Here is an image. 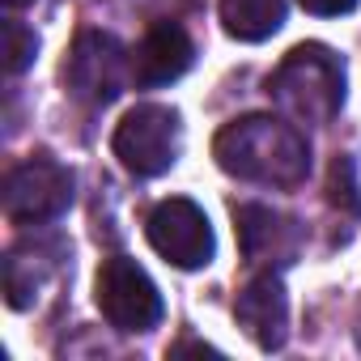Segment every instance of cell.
<instances>
[{"instance_id":"6da1fadb","label":"cell","mask_w":361,"mask_h":361,"mask_svg":"<svg viewBox=\"0 0 361 361\" xmlns=\"http://www.w3.org/2000/svg\"><path fill=\"white\" fill-rule=\"evenodd\" d=\"M213 157L226 174L264 188H298L310 174V140L281 115L230 119L213 140Z\"/></svg>"},{"instance_id":"9a60e30c","label":"cell","mask_w":361,"mask_h":361,"mask_svg":"<svg viewBox=\"0 0 361 361\" xmlns=\"http://www.w3.org/2000/svg\"><path fill=\"white\" fill-rule=\"evenodd\" d=\"M30 0H5V9H26Z\"/></svg>"},{"instance_id":"8fae6325","label":"cell","mask_w":361,"mask_h":361,"mask_svg":"<svg viewBox=\"0 0 361 361\" xmlns=\"http://www.w3.org/2000/svg\"><path fill=\"white\" fill-rule=\"evenodd\" d=\"M51 272H56V259L43 247H35V243L13 247L9 259H5V298H9V306L13 310H30L39 302V289H43V281Z\"/></svg>"},{"instance_id":"4fadbf2b","label":"cell","mask_w":361,"mask_h":361,"mask_svg":"<svg viewBox=\"0 0 361 361\" xmlns=\"http://www.w3.org/2000/svg\"><path fill=\"white\" fill-rule=\"evenodd\" d=\"M35 51H39L35 30L22 26L18 18H9V22H5V73H9V77L26 73V68L35 64Z\"/></svg>"},{"instance_id":"ba28073f","label":"cell","mask_w":361,"mask_h":361,"mask_svg":"<svg viewBox=\"0 0 361 361\" xmlns=\"http://www.w3.org/2000/svg\"><path fill=\"white\" fill-rule=\"evenodd\" d=\"M238 221V247L247 255V264H264V268H281L293 264L302 251V230L298 221H289L285 213L268 209V204H238L234 209Z\"/></svg>"},{"instance_id":"5bb4252c","label":"cell","mask_w":361,"mask_h":361,"mask_svg":"<svg viewBox=\"0 0 361 361\" xmlns=\"http://www.w3.org/2000/svg\"><path fill=\"white\" fill-rule=\"evenodd\" d=\"M306 13H319V18H340V13H353L357 0H298Z\"/></svg>"},{"instance_id":"52a82bcc","label":"cell","mask_w":361,"mask_h":361,"mask_svg":"<svg viewBox=\"0 0 361 361\" xmlns=\"http://www.w3.org/2000/svg\"><path fill=\"white\" fill-rule=\"evenodd\" d=\"M145 238L166 264L183 268V272L204 268L213 259V226H209L204 209L183 196L153 204V213L145 217Z\"/></svg>"},{"instance_id":"7c38bea8","label":"cell","mask_w":361,"mask_h":361,"mask_svg":"<svg viewBox=\"0 0 361 361\" xmlns=\"http://www.w3.org/2000/svg\"><path fill=\"white\" fill-rule=\"evenodd\" d=\"M221 26L238 43H264L285 26V0H221Z\"/></svg>"},{"instance_id":"277c9868","label":"cell","mask_w":361,"mask_h":361,"mask_svg":"<svg viewBox=\"0 0 361 361\" xmlns=\"http://www.w3.org/2000/svg\"><path fill=\"white\" fill-rule=\"evenodd\" d=\"M132 77V51L106 30H81L68 47L64 81L85 106H111Z\"/></svg>"},{"instance_id":"5b68a950","label":"cell","mask_w":361,"mask_h":361,"mask_svg":"<svg viewBox=\"0 0 361 361\" xmlns=\"http://www.w3.org/2000/svg\"><path fill=\"white\" fill-rule=\"evenodd\" d=\"M68 204H73V170L47 153H35L5 174V217L13 226H47Z\"/></svg>"},{"instance_id":"30bf717a","label":"cell","mask_w":361,"mask_h":361,"mask_svg":"<svg viewBox=\"0 0 361 361\" xmlns=\"http://www.w3.org/2000/svg\"><path fill=\"white\" fill-rule=\"evenodd\" d=\"M192 60H196V43L183 26L178 22H153L145 30V39L136 43V51H132V77H136V85L157 90V85L178 81L192 68Z\"/></svg>"},{"instance_id":"8992f818","label":"cell","mask_w":361,"mask_h":361,"mask_svg":"<svg viewBox=\"0 0 361 361\" xmlns=\"http://www.w3.org/2000/svg\"><path fill=\"white\" fill-rule=\"evenodd\" d=\"M94 302L115 331H153L161 323V293L149 281V272L128 255L102 259L94 281Z\"/></svg>"},{"instance_id":"3957f363","label":"cell","mask_w":361,"mask_h":361,"mask_svg":"<svg viewBox=\"0 0 361 361\" xmlns=\"http://www.w3.org/2000/svg\"><path fill=\"white\" fill-rule=\"evenodd\" d=\"M178 140H183V123H178V111L174 106H161V102H145V106H132L115 136H111V149L119 157V166L136 178H157L174 166L178 157Z\"/></svg>"},{"instance_id":"9c48e42d","label":"cell","mask_w":361,"mask_h":361,"mask_svg":"<svg viewBox=\"0 0 361 361\" xmlns=\"http://www.w3.org/2000/svg\"><path fill=\"white\" fill-rule=\"evenodd\" d=\"M234 314H238V327L264 348V353H276L289 336V298H285V285L281 276L268 268V272H255L238 302H234Z\"/></svg>"},{"instance_id":"7a4b0ae2","label":"cell","mask_w":361,"mask_h":361,"mask_svg":"<svg viewBox=\"0 0 361 361\" xmlns=\"http://www.w3.org/2000/svg\"><path fill=\"white\" fill-rule=\"evenodd\" d=\"M268 98L293 123L323 128L344 106V64L323 43L293 47L268 77Z\"/></svg>"}]
</instances>
